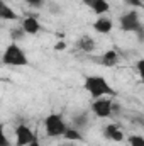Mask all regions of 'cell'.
I'll return each instance as SVG.
<instances>
[{
	"label": "cell",
	"mask_w": 144,
	"mask_h": 146,
	"mask_svg": "<svg viewBox=\"0 0 144 146\" xmlns=\"http://www.w3.org/2000/svg\"><path fill=\"white\" fill-rule=\"evenodd\" d=\"M83 88L92 99H102V97H115L117 92L112 88V85L102 75H87L83 78Z\"/></svg>",
	"instance_id": "obj_1"
},
{
	"label": "cell",
	"mask_w": 144,
	"mask_h": 146,
	"mask_svg": "<svg viewBox=\"0 0 144 146\" xmlns=\"http://www.w3.org/2000/svg\"><path fill=\"white\" fill-rule=\"evenodd\" d=\"M2 63L5 66H27L29 65V58L26 54V51L17 44V42H10L3 54H2Z\"/></svg>",
	"instance_id": "obj_2"
},
{
	"label": "cell",
	"mask_w": 144,
	"mask_h": 146,
	"mask_svg": "<svg viewBox=\"0 0 144 146\" xmlns=\"http://www.w3.org/2000/svg\"><path fill=\"white\" fill-rule=\"evenodd\" d=\"M68 126L65 122V117L58 112H53V114H48L46 119H44V131L49 138H61L65 136Z\"/></svg>",
	"instance_id": "obj_3"
},
{
	"label": "cell",
	"mask_w": 144,
	"mask_h": 146,
	"mask_svg": "<svg viewBox=\"0 0 144 146\" xmlns=\"http://www.w3.org/2000/svg\"><path fill=\"white\" fill-rule=\"evenodd\" d=\"M119 27H120V31H124V33H134V34H136V33L143 27V22H141V19H139L137 9H132V10L122 14V15L119 17Z\"/></svg>",
	"instance_id": "obj_4"
},
{
	"label": "cell",
	"mask_w": 144,
	"mask_h": 146,
	"mask_svg": "<svg viewBox=\"0 0 144 146\" xmlns=\"http://www.w3.org/2000/svg\"><path fill=\"white\" fill-rule=\"evenodd\" d=\"M90 109L98 119H108L114 115V100H112V97L93 99Z\"/></svg>",
	"instance_id": "obj_5"
},
{
	"label": "cell",
	"mask_w": 144,
	"mask_h": 146,
	"mask_svg": "<svg viewBox=\"0 0 144 146\" xmlns=\"http://www.w3.org/2000/svg\"><path fill=\"white\" fill-rule=\"evenodd\" d=\"M14 136H15V145L17 146H27L36 139V133L27 124H19L14 129Z\"/></svg>",
	"instance_id": "obj_6"
},
{
	"label": "cell",
	"mask_w": 144,
	"mask_h": 146,
	"mask_svg": "<svg viewBox=\"0 0 144 146\" xmlns=\"http://www.w3.org/2000/svg\"><path fill=\"white\" fill-rule=\"evenodd\" d=\"M102 134H104V138H107V139L114 141V143H122V141L126 139L122 129H120L117 124H107V126H104Z\"/></svg>",
	"instance_id": "obj_7"
},
{
	"label": "cell",
	"mask_w": 144,
	"mask_h": 146,
	"mask_svg": "<svg viewBox=\"0 0 144 146\" xmlns=\"http://www.w3.org/2000/svg\"><path fill=\"white\" fill-rule=\"evenodd\" d=\"M24 31H26V34H29V36H36L37 33L41 31V24H39V21H37L34 15H26L24 19H22V26H20Z\"/></svg>",
	"instance_id": "obj_8"
},
{
	"label": "cell",
	"mask_w": 144,
	"mask_h": 146,
	"mask_svg": "<svg viewBox=\"0 0 144 146\" xmlns=\"http://www.w3.org/2000/svg\"><path fill=\"white\" fill-rule=\"evenodd\" d=\"M93 29L100 34H110L114 29V21L107 15H100L95 22H93Z\"/></svg>",
	"instance_id": "obj_9"
},
{
	"label": "cell",
	"mask_w": 144,
	"mask_h": 146,
	"mask_svg": "<svg viewBox=\"0 0 144 146\" xmlns=\"http://www.w3.org/2000/svg\"><path fill=\"white\" fill-rule=\"evenodd\" d=\"M75 46H76V49H80V51H83V53H93L95 48H97V42H95V39L92 36L83 34L81 37H78V41H76Z\"/></svg>",
	"instance_id": "obj_10"
},
{
	"label": "cell",
	"mask_w": 144,
	"mask_h": 146,
	"mask_svg": "<svg viewBox=\"0 0 144 146\" xmlns=\"http://www.w3.org/2000/svg\"><path fill=\"white\" fill-rule=\"evenodd\" d=\"M119 60H120V56L115 49H107L100 56V65L105 66V68H114L115 65H119Z\"/></svg>",
	"instance_id": "obj_11"
},
{
	"label": "cell",
	"mask_w": 144,
	"mask_h": 146,
	"mask_svg": "<svg viewBox=\"0 0 144 146\" xmlns=\"http://www.w3.org/2000/svg\"><path fill=\"white\" fill-rule=\"evenodd\" d=\"M90 9H92V12L95 14V15H105L108 10H110V3H108L107 0H97L95 3H92L90 5Z\"/></svg>",
	"instance_id": "obj_12"
},
{
	"label": "cell",
	"mask_w": 144,
	"mask_h": 146,
	"mask_svg": "<svg viewBox=\"0 0 144 146\" xmlns=\"http://www.w3.org/2000/svg\"><path fill=\"white\" fill-rule=\"evenodd\" d=\"M0 19H3V21H17L19 19V15L7 5V3H0Z\"/></svg>",
	"instance_id": "obj_13"
},
{
	"label": "cell",
	"mask_w": 144,
	"mask_h": 146,
	"mask_svg": "<svg viewBox=\"0 0 144 146\" xmlns=\"http://www.w3.org/2000/svg\"><path fill=\"white\" fill-rule=\"evenodd\" d=\"M88 121H90V115H88V112H80V114H76V115L71 119L73 126H75V127H78V129H81V127H87V126H88Z\"/></svg>",
	"instance_id": "obj_14"
},
{
	"label": "cell",
	"mask_w": 144,
	"mask_h": 146,
	"mask_svg": "<svg viewBox=\"0 0 144 146\" xmlns=\"http://www.w3.org/2000/svg\"><path fill=\"white\" fill-rule=\"evenodd\" d=\"M66 141H83V134H81V131L78 129V127H68L66 129V133H65V136H63Z\"/></svg>",
	"instance_id": "obj_15"
},
{
	"label": "cell",
	"mask_w": 144,
	"mask_h": 146,
	"mask_svg": "<svg viewBox=\"0 0 144 146\" xmlns=\"http://www.w3.org/2000/svg\"><path fill=\"white\" fill-rule=\"evenodd\" d=\"M127 143H129V146H144V136L132 134V136L127 138Z\"/></svg>",
	"instance_id": "obj_16"
},
{
	"label": "cell",
	"mask_w": 144,
	"mask_h": 146,
	"mask_svg": "<svg viewBox=\"0 0 144 146\" xmlns=\"http://www.w3.org/2000/svg\"><path fill=\"white\" fill-rule=\"evenodd\" d=\"M10 36L14 39V42H17L19 39H22V37L26 36V31H24L22 27H17V29H12V31H10Z\"/></svg>",
	"instance_id": "obj_17"
},
{
	"label": "cell",
	"mask_w": 144,
	"mask_h": 146,
	"mask_svg": "<svg viewBox=\"0 0 144 146\" xmlns=\"http://www.w3.org/2000/svg\"><path fill=\"white\" fill-rule=\"evenodd\" d=\"M136 70H137V75L141 76V80H144V58L136 61Z\"/></svg>",
	"instance_id": "obj_18"
},
{
	"label": "cell",
	"mask_w": 144,
	"mask_h": 146,
	"mask_svg": "<svg viewBox=\"0 0 144 146\" xmlns=\"http://www.w3.org/2000/svg\"><path fill=\"white\" fill-rule=\"evenodd\" d=\"M26 3L32 5V7H42L44 5V0H24Z\"/></svg>",
	"instance_id": "obj_19"
},
{
	"label": "cell",
	"mask_w": 144,
	"mask_h": 146,
	"mask_svg": "<svg viewBox=\"0 0 144 146\" xmlns=\"http://www.w3.org/2000/svg\"><path fill=\"white\" fill-rule=\"evenodd\" d=\"M126 2H127V3H129V5H134V7H136V9H137V7H144L143 0H126Z\"/></svg>",
	"instance_id": "obj_20"
},
{
	"label": "cell",
	"mask_w": 144,
	"mask_h": 146,
	"mask_svg": "<svg viewBox=\"0 0 144 146\" xmlns=\"http://www.w3.org/2000/svg\"><path fill=\"white\" fill-rule=\"evenodd\" d=\"M65 48H66V42H65V41H58V42L54 44V49H56V51H63Z\"/></svg>",
	"instance_id": "obj_21"
},
{
	"label": "cell",
	"mask_w": 144,
	"mask_h": 146,
	"mask_svg": "<svg viewBox=\"0 0 144 146\" xmlns=\"http://www.w3.org/2000/svg\"><path fill=\"white\" fill-rule=\"evenodd\" d=\"M136 37H137V41H139V42H144V26L137 31V33H136Z\"/></svg>",
	"instance_id": "obj_22"
},
{
	"label": "cell",
	"mask_w": 144,
	"mask_h": 146,
	"mask_svg": "<svg viewBox=\"0 0 144 146\" xmlns=\"http://www.w3.org/2000/svg\"><path fill=\"white\" fill-rule=\"evenodd\" d=\"M2 146H9V139L5 134H2Z\"/></svg>",
	"instance_id": "obj_23"
},
{
	"label": "cell",
	"mask_w": 144,
	"mask_h": 146,
	"mask_svg": "<svg viewBox=\"0 0 144 146\" xmlns=\"http://www.w3.org/2000/svg\"><path fill=\"white\" fill-rule=\"evenodd\" d=\"M81 2H83V3H87V5L90 7V5H92V3H95L97 0H81Z\"/></svg>",
	"instance_id": "obj_24"
},
{
	"label": "cell",
	"mask_w": 144,
	"mask_h": 146,
	"mask_svg": "<svg viewBox=\"0 0 144 146\" xmlns=\"http://www.w3.org/2000/svg\"><path fill=\"white\" fill-rule=\"evenodd\" d=\"M27 146H41V143H39V141H37V138H36V139H34V141H32V143H31V145H27Z\"/></svg>",
	"instance_id": "obj_25"
},
{
	"label": "cell",
	"mask_w": 144,
	"mask_h": 146,
	"mask_svg": "<svg viewBox=\"0 0 144 146\" xmlns=\"http://www.w3.org/2000/svg\"><path fill=\"white\" fill-rule=\"evenodd\" d=\"M70 146H76V145H70Z\"/></svg>",
	"instance_id": "obj_26"
},
{
	"label": "cell",
	"mask_w": 144,
	"mask_h": 146,
	"mask_svg": "<svg viewBox=\"0 0 144 146\" xmlns=\"http://www.w3.org/2000/svg\"><path fill=\"white\" fill-rule=\"evenodd\" d=\"M143 3H144V0H143Z\"/></svg>",
	"instance_id": "obj_27"
}]
</instances>
